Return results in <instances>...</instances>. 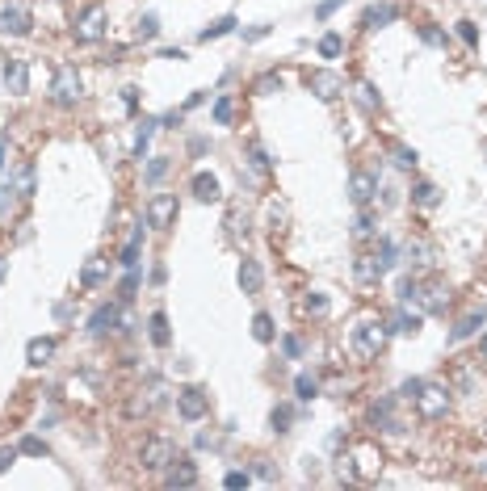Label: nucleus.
Segmentation results:
<instances>
[{"mask_svg":"<svg viewBox=\"0 0 487 491\" xmlns=\"http://www.w3.org/2000/svg\"><path fill=\"white\" fill-rule=\"evenodd\" d=\"M122 323V315H118V307L114 302H105V307H97L93 311V319H88V332H97V336H105V332H114V327Z\"/></svg>","mask_w":487,"mask_h":491,"instance_id":"nucleus-15","label":"nucleus"},{"mask_svg":"<svg viewBox=\"0 0 487 491\" xmlns=\"http://www.w3.org/2000/svg\"><path fill=\"white\" fill-rule=\"evenodd\" d=\"M173 458H177V450H173L169 436H147L143 450H139L143 470H169V462H173Z\"/></svg>","mask_w":487,"mask_h":491,"instance_id":"nucleus-6","label":"nucleus"},{"mask_svg":"<svg viewBox=\"0 0 487 491\" xmlns=\"http://www.w3.org/2000/svg\"><path fill=\"white\" fill-rule=\"evenodd\" d=\"M189 189H193V198H198V202H219V198H223L219 177H214V173H193Z\"/></svg>","mask_w":487,"mask_h":491,"instance_id":"nucleus-17","label":"nucleus"},{"mask_svg":"<svg viewBox=\"0 0 487 491\" xmlns=\"http://www.w3.org/2000/svg\"><path fill=\"white\" fill-rule=\"evenodd\" d=\"M391 264L383 260V256H357V264H353V273H357V282H383V273H387Z\"/></svg>","mask_w":487,"mask_h":491,"instance_id":"nucleus-16","label":"nucleus"},{"mask_svg":"<svg viewBox=\"0 0 487 491\" xmlns=\"http://www.w3.org/2000/svg\"><path fill=\"white\" fill-rule=\"evenodd\" d=\"M269 30H274V26H265V21H260V26H248L244 38H248V42H260V38H269Z\"/></svg>","mask_w":487,"mask_h":491,"instance_id":"nucleus-48","label":"nucleus"},{"mask_svg":"<svg viewBox=\"0 0 487 491\" xmlns=\"http://www.w3.org/2000/svg\"><path fill=\"white\" fill-rule=\"evenodd\" d=\"M420 42H424V46H446V34H441L437 26H420Z\"/></svg>","mask_w":487,"mask_h":491,"instance_id":"nucleus-41","label":"nucleus"},{"mask_svg":"<svg viewBox=\"0 0 487 491\" xmlns=\"http://www.w3.org/2000/svg\"><path fill=\"white\" fill-rule=\"evenodd\" d=\"M387 332H391V327L383 319H361L353 327V349L361 357H378V353H383V345H387Z\"/></svg>","mask_w":487,"mask_h":491,"instance_id":"nucleus-2","label":"nucleus"},{"mask_svg":"<svg viewBox=\"0 0 487 491\" xmlns=\"http://www.w3.org/2000/svg\"><path fill=\"white\" fill-rule=\"evenodd\" d=\"M416 412L424 420H437L450 412V387H441V382H420V391H416Z\"/></svg>","mask_w":487,"mask_h":491,"instance_id":"nucleus-4","label":"nucleus"},{"mask_svg":"<svg viewBox=\"0 0 487 491\" xmlns=\"http://www.w3.org/2000/svg\"><path fill=\"white\" fill-rule=\"evenodd\" d=\"M151 126H155V122H139V135H135V151H143V147H147V139H151Z\"/></svg>","mask_w":487,"mask_h":491,"instance_id":"nucleus-49","label":"nucleus"},{"mask_svg":"<svg viewBox=\"0 0 487 491\" xmlns=\"http://www.w3.org/2000/svg\"><path fill=\"white\" fill-rule=\"evenodd\" d=\"M164 173H169V160H164V155H155V160L147 164V181H151V185H155V181H164Z\"/></svg>","mask_w":487,"mask_h":491,"instance_id":"nucleus-40","label":"nucleus"},{"mask_svg":"<svg viewBox=\"0 0 487 491\" xmlns=\"http://www.w3.org/2000/svg\"><path fill=\"white\" fill-rule=\"evenodd\" d=\"M0 34H13V38H26L30 34V13L9 5V9H0Z\"/></svg>","mask_w":487,"mask_h":491,"instance_id":"nucleus-12","label":"nucleus"},{"mask_svg":"<svg viewBox=\"0 0 487 491\" xmlns=\"http://www.w3.org/2000/svg\"><path fill=\"white\" fill-rule=\"evenodd\" d=\"M177 412H181V420H202V416L210 412L206 391H202V387H185V391H177Z\"/></svg>","mask_w":487,"mask_h":491,"instance_id":"nucleus-10","label":"nucleus"},{"mask_svg":"<svg viewBox=\"0 0 487 491\" xmlns=\"http://www.w3.org/2000/svg\"><path fill=\"white\" fill-rule=\"evenodd\" d=\"M374 193H378V181H374V173H353V177H349V198H353L357 206H365Z\"/></svg>","mask_w":487,"mask_h":491,"instance_id":"nucleus-19","label":"nucleus"},{"mask_svg":"<svg viewBox=\"0 0 487 491\" xmlns=\"http://www.w3.org/2000/svg\"><path fill=\"white\" fill-rule=\"evenodd\" d=\"M294 391H298V399H311V395L319 391V382H315V374H298V378H294Z\"/></svg>","mask_w":487,"mask_h":491,"instance_id":"nucleus-39","label":"nucleus"},{"mask_svg":"<svg viewBox=\"0 0 487 491\" xmlns=\"http://www.w3.org/2000/svg\"><path fill=\"white\" fill-rule=\"evenodd\" d=\"M5 273H9V260H5V256H0V278H5Z\"/></svg>","mask_w":487,"mask_h":491,"instance_id":"nucleus-57","label":"nucleus"},{"mask_svg":"<svg viewBox=\"0 0 487 491\" xmlns=\"http://www.w3.org/2000/svg\"><path fill=\"white\" fill-rule=\"evenodd\" d=\"M135 290H139V278H135V273H131V278H126V282H122V298H131V294H135Z\"/></svg>","mask_w":487,"mask_h":491,"instance_id":"nucleus-53","label":"nucleus"},{"mask_svg":"<svg viewBox=\"0 0 487 491\" xmlns=\"http://www.w3.org/2000/svg\"><path fill=\"white\" fill-rule=\"evenodd\" d=\"M5 151H9V139H0V173H5Z\"/></svg>","mask_w":487,"mask_h":491,"instance_id":"nucleus-55","label":"nucleus"},{"mask_svg":"<svg viewBox=\"0 0 487 491\" xmlns=\"http://www.w3.org/2000/svg\"><path fill=\"white\" fill-rule=\"evenodd\" d=\"M236 26H240L236 17H219V21H210V26H206V30H202L198 38H202V42H214V38H223V34H231Z\"/></svg>","mask_w":487,"mask_h":491,"instance_id":"nucleus-26","label":"nucleus"},{"mask_svg":"<svg viewBox=\"0 0 487 491\" xmlns=\"http://www.w3.org/2000/svg\"><path fill=\"white\" fill-rule=\"evenodd\" d=\"M341 50H345V38L341 34H323L319 38V55H323V59H336Z\"/></svg>","mask_w":487,"mask_h":491,"instance_id":"nucleus-36","label":"nucleus"},{"mask_svg":"<svg viewBox=\"0 0 487 491\" xmlns=\"http://www.w3.org/2000/svg\"><path fill=\"white\" fill-rule=\"evenodd\" d=\"M256 474H260V479H269V483H274V479H278V470H274V466H269V462H256Z\"/></svg>","mask_w":487,"mask_h":491,"instance_id":"nucleus-52","label":"nucleus"},{"mask_svg":"<svg viewBox=\"0 0 487 491\" xmlns=\"http://www.w3.org/2000/svg\"><path fill=\"white\" fill-rule=\"evenodd\" d=\"M286 223H290V210L282 202H269V227H274V235L286 231Z\"/></svg>","mask_w":487,"mask_h":491,"instance_id":"nucleus-31","label":"nucleus"},{"mask_svg":"<svg viewBox=\"0 0 487 491\" xmlns=\"http://www.w3.org/2000/svg\"><path fill=\"white\" fill-rule=\"evenodd\" d=\"M353 93H357V101H361V109H370V114H374V109H378V93H374V84H365V80H361V84H357Z\"/></svg>","mask_w":487,"mask_h":491,"instance_id":"nucleus-38","label":"nucleus"},{"mask_svg":"<svg viewBox=\"0 0 487 491\" xmlns=\"http://www.w3.org/2000/svg\"><path fill=\"white\" fill-rule=\"evenodd\" d=\"M483 327V311H470V315H462L458 319V327H454V340H466V336H475Z\"/></svg>","mask_w":487,"mask_h":491,"instance_id":"nucleus-25","label":"nucleus"},{"mask_svg":"<svg viewBox=\"0 0 487 491\" xmlns=\"http://www.w3.org/2000/svg\"><path fill=\"white\" fill-rule=\"evenodd\" d=\"M307 88H311L319 101H336V97L345 93V80H341L336 72H328V68H319V72L307 76Z\"/></svg>","mask_w":487,"mask_h":491,"instance_id":"nucleus-8","label":"nucleus"},{"mask_svg":"<svg viewBox=\"0 0 487 491\" xmlns=\"http://www.w3.org/2000/svg\"><path fill=\"white\" fill-rule=\"evenodd\" d=\"M483 470H487V462H483Z\"/></svg>","mask_w":487,"mask_h":491,"instance_id":"nucleus-59","label":"nucleus"},{"mask_svg":"<svg viewBox=\"0 0 487 491\" xmlns=\"http://www.w3.org/2000/svg\"><path fill=\"white\" fill-rule=\"evenodd\" d=\"M391 155H395V164H399V169H416V160H420L412 147H391Z\"/></svg>","mask_w":487,"mask_h":491,"instance_id":"nucleus-42","label":"nucleus"},{"mask_svg":"<svg viewBox=\"0 0 487 491\" xmlns=\"http://www.w3.org/2000/svg\"><path fill=\"white\" fill-rule=\"evenodd\" d=\"M231 118H236V101H231V97H219V101H214V122H219V126H231Z\"/></svg>","mask_w":487,"mask_h":491,"instance_id":"nucleus-35","label":"nucleus"},{"mask_svg":"<svg viewBox=\"0 0 487 491\" xmlns=\"http://www.w3.org/2000/svg\"><path fill=\"white\" fill-rule=\"evenodd\" d=\"M391 327H395V332H420V315H408V311H395L391 315Z\"/></svg>","mask_w":487,"mask_h":491,"instance_id":"nucleus-29","label":"nucleus"},{"mask_svg":"<svg viewBox=\"0 0 487 491\" xmlns=\"http://www.w3.org/2000/svg\"><path fill=\"white\" fill-rule=\"evenodd\" d=\"M155 34H160V17H155V13H143V17H139V30H135V38H139V42H151Z\"/></svg>","mask_w":487,"mask_h":491,"instance_id":"nucleus-30","label":"nucleus"},{"mask_svg":"<svg viewBox=\"0 0 487 491\" xmlns=\"http://www.w3.org/2000/svg\"><path fill=\"white\" fill-rule=\"evenodd\" d=\"M164 483H169V487H193V483H198V466H193L189 458H173Z\"/></svg>","mask_w":487,"mask_h":491,"instance_id":"nucleus-14","label":"nucleus"},{"mask_svg":"<svg viewBox=\"0 0 487 491\" xmlns=\"http://www.w3.org/2000/svg\"><path fill=\"white\" fill-rule=\"evenodd\" d=\"M236 282H240V290H244V294H260V282H265L260 260L244 256V260H240V273H236Z\"/></svg>","mask_w":487,"mask_h":491,"instance_id":"nucleus-13","label":"nucleus"},{"mask_svg":"<svg viewBox=\"0 0 487 491\" xmlns=\"http://www.w3.org/2000/svg\"><path fill=\"white\" fill-rule=\"evenodd\" d=\"M269 424H274V432H290V424H294V407H274L269 412Z\"/></svg>","mask_w":487,"mask_h":491,"instance_id":"nucleus-28","label":"nucleus"},{"mask_svg":"<svg viewBox=\"0 0 487 491\" xmlns=\"http://www.w3.org/2000/svg\"><path fill=\"white\" fill-rule=\"evenodd\" d=\"M395 17H399V5H391V0H383V5H370V9L361 13V26L378 30V26H391Z\"/></svg>","mask_w":487,"mask_h":491,"instance_id":"nucleus-18","label":"nucleus"},{"mask_svg":"<svg viewBox=\"0 0 487 491\" xmlns=\"http://www.w3.org/2000/svg\"><path fill=\"white\" fill-rule=\"evenodd\" d=\"M147 336H151L155 349H169L173 332H169V315H164V311H151V319H147Z\"/></svg>","mask_w":487,"mask_h":491,"instance_id":"nucleus-21","label":"nucleus"},{"mask_svg":"<svg viewBox=\"0 0 487 491\" xmlns=\"http://www.w3.org/2000/svg\"><path fill=\"white\" fill-rule=\"evenodd\" d=\"M139 244H143V227H139V231L126 240V248H122V264H126V269H135V264H139Z\"/></svg>","mask_w":487,"mask_h":491,"instance_id":"nucleus-37","label":"nucleus"},{"mask_svg":"<svg viewBox=\"0 0 487 491\" xmlns=\"http://www.w3.org/2000/svg\"><path fill=\"white\" fill-rule=\"evenodd\" d=\"M80 93H84V84H80L76 68H59L55 72V84H50V101H55L59 109H72L80 101Z\"/></svg>","mask_w":487,"mask_h":491,"instance_id":"nucleus-5","label":"nucleus"},{"mask_svg":"<svg viewBox=\"0 0 487 491\" xmlns=\"http://www.w3.org/2000/svg\"><path fill=\"white\" fill-rule=\"evenodd\" d=\"M408 264H416V269H432V264H437V252H432V244H424V240H412L408 244Z\"/></svg>","mask_w":487,"mask_h":491,"instance_id":"nucleus-22","label":"nucleus"},{"mask_svg":"<svg viewBox=\"0 0 487 491\" xmlns=\"http://www.w3.org/2000/svg\"><path fill=\"white\" fill-rule=\"evenodd\" d=\"M223 483H227V487H248V470H231Z\"/></svg>","mask_w":487,"mask_h":491,"instance_id":"nucleus-51","label":"nucleus"},{"mask_svg":"<svg viewBox=\"0 0 487 491\" xmlns=\"http://www.w3.org/2000/svg\"><path fill=\"white\" fill-rule=\"evenodd\" d=\"M105 278H110V264H105V260H88V264H84V273H80V286H84V290H93V286H101Z\"/></svg>","mask_w":487,"mask_h":491,"instance_id":"nucleus-24","label":"nucleus"},{"mask_svg":"<svg viewBox=\"0 0 487 491\" xmlns=\"http://www.w3.org/2000/svg\"><path fill=\"white\" fill-rule=\"evenodd\" d=\"M412 202H416L420 210H432V206L441 202V189L432 185V181H416V185H412Z\"/></svg>","mask_w":487,"mask_h":491,"instance_id":"nucleus-23","label":"nucleus"},{"mask_svg":"<svg viewBox=\"0 0 487 491\" xmlns=\"http://www.w3.org/2000/svg\"><path fill=\"white\" fill-rule=\"evenodd\" d=\"M248 169H252L256 177H269V155H265L256 143H248Z\"/></svg>","mask_w":487,"mask_h":491,"instance_id":"nucleus-33","label":"nucleus"},{"mask_svg":"<svg viewBox=\"0 0 487 491\" xmlns=\"http://www.w3.org/2000/svg\"><path fill=\"white\" fill-rule=\"evenodd\" d=\"M76 42H97L101 34H105V9L101 5H93V9H84L80 17H76Z\"/></svg>","mask_w":487,"mask_h":491,"instance_id":"nucleus-9","label":"nucleus"},{"mask_svg":"<svg viewBox=\"0 0 487 491\" xmlns=\"http://www.w3.org/2000/svg\"><path fill=\"white\" fill-rule=\"evenodd\" d=\"M17 454H21L17 445H0V474H5V470H9V466L17 462Z\"/></svg>","mask_w":487,"mask_h":491,"instance_id":"nucleus-46","label":"nucleus"},{"mask_svg":"<svg viewBox=\"0 0 487 491\" xmlns=\"http://www.w3.org/2000/svg\"><path fill=\"white\" fill-rule=\"evenodd\" d=\"M353 235H357V240H370V235H374V218H370V214H357Z\"/></svg>","mask_w":487,"mask_h":491,"instance_id":"nucleus-44","label":"nucleus"},{"mask_svg":"<svg viewBox=\"0 0 487 491\" xmlns=\"http://www.w3.org/2000/svg\"><path fill=\"white\" fill-rule=\"evenodd\" d=\"M55 349H59L55 336H38V340L26 345V361H30V365H46L50 357H55Z\"/></svg>","mask_w":487,"mask_h":491,"instance_id":"nucleus-20","label":"nucleus"},{"mask_svg":"<svg viewBox=\"0 0 487 491\" xmlns=\"http://www.w3.org/2000/svg\"><path fill=\"white\" fill-rule=\"evenodd\" d=\"M252 336H256L260 345H269V340H274V336H278V332H274V315H265V311H260V315L252 319Z\"/></svg>","mask_w":487,"mask_h":491,"instance_id":"nucleus-27","label":"nucleus"},{"mask_svg":"<svg viewBox=\"0 0 487 491\" xmlns=\"http://www.w3.org/2000/svg\"><path fill=\"white\" fill-rule=\"evenodd\" d=\"M328 307H332L328 294H319V290H311V294L303 298V311H307V315H328Z\"/></svg>","mask_w":487,"mask_h":491,"instance_id":"nucleus-34","label":"nucleus"},{"mask_svg":"<svg viewBox=\"0 0 487 491\" xmlns=\"http://www.w3.org/2000/svg\"><path fill=\"white\" fill-rule=\"evenodd\" d=\"M345 466H349V479H378V470H383V454H378V445H370V441H357L349 450Z\"/></svg>","mask_w":487,"mask_h":491,"instance_id":"nucleus-3","label":"nucleus"},{"mask_svg":"<svg viewBox=\"0 0 487 491\" xmlns=\"http://www.w3.org/2000/svg\"><path fill=\"white\" fill-rule=\"evenodd\" d=\"M483 436H487V432H483Z\"/></svg>","mask_w":487,"mask_h":491,"instance_id":"nucleus-60","label":"nucleus"},{"mask_svg":"<svg viewBox=\"0 0 487 491\" xmlns=\"http://www.w3.org/2000/svg\"><path fill=\"white\" fill-rule=\"evenodd\" d=\"M420 382H424V378H412V382H403V395H408V399H416V391H420Z\"/></svg>","mask_w":487,"mask_h":491,"instance_id":"nucleus-54","label":"nucleus"},{"mask_svg":"<svg viewBox=\"0 0 487 491\" xmlns=\"http://www.w3.org/2000/svg\"><path fill=\"white\" fill-rule=\"evenodd\" d=\"M458 38H462L466 46H479V30H475V21H458Z\"/></svg>","mask_w":487,"mask_h":491,"instance_id":"nucleus-45","label":"nucleus"},{"mask_svg":"<svg viewBox=\"0 0 487 491\" xmlns=\"http://www.w3.org/2000/svg\"><path fill=\"white\" fill-rule=\"evenodd\" d=\"M177 193H151V202H147V227H155V231H164V227H173L177 223Z\"/></svg>","mask_w":487,"mask_h":491,"instance_id":"nucleus-7","label":"nucleus"},{"mask_svg":"<svg viewBox=\"0 0 487 491\" xmlns=\"http://www.w3.org/2000/svg\"><path fill=\"white\" fill-rule=\"evenodd\" d=\"M17 450H21V454H30V458H42V454H46V441H42V436H26V441H21Z\"/></svg>","mask_w":487,"mask_h":491,"instance_id":"nucleus-43","label":"nucleus"},{"mask_svg":"<svg viewBox=\"0 0 487 491\" xmlns=\"http://www.w3.org/2000/svg\"><path fill=\"white\" fill-rule=\"evenodd\" d=\"M9 193L13 189H0V214H5V206H9Z\"/></svg>","mask_w":487,"mask_h":491,"instance_id":"nucleus-56","label":"nucleus"},{"mask_svg":"<svg viewBox=\"0 0 487 491\" xmlns=\"http://www.w3.org/2000/svg\"><path fill=\"white\" fill-rule=\"evenodd\" d=\"M252 93H260V97H269V93H282V76H278V72H265V76H256Z\"/></svg>","mask_w":487,"mask_h":491,"instance_id":"nucleus-32","label":"nucleus"},{"mask_svg":"<svg viewBox=\"0 0 487 491\" xmlns=\"http://www.w3.org/2000/svg\"><path fill=\"white\" fill-rule=\"evenodd\" d=\"M282 349H286V357H303V340H298V336H286Z\"/></svg>","mask_w":487,"mask_h":491,"instance_id":"nucleus-50","label":"nucleus"},{"mask_svg":"<svg viewBox=\"0 0 487 491\" xmlns=\"http://www.w3.org/2000/svg\"><path fill=\"white\" fill-rule=\"evenodd\" d=\"M479 353H483V361H487V336H483V340H479Z\"/></svg>","mask_w":487,"mask_h":491,"instance_id":"nucleus-58","label":"nucleus"},{"mask_svg":"<svg viewBox=\"0 0 487 491\" xmlns=\"http://www.w3.org/2000/svg\"><path fill=\"white\" fill-rule=\"evenodd\" d=\"M399 298L412 302L420 315H446L450 307V286L437 278H403L399 282Z\"/></svg>","mask_w":487,"mask_h":491,"instance_id":"nucleus-1","label":"nucleus"},{"mask_svg":"<svg viewBox=\"0 0 487 491\" xmlns=\"http://www.w3.org/2000/svg\"><path fill=\"white\" fill-rule=\"evenodd\" d=\"M0 76H5V88H9L13 97L30 93V68H26V59H5V68H0Z\"/></svg>","mask_w":487,"mask_h":491,"instance_id":"nucleus-11","label":"nucleus"},{"mask_svg":"<svg viewBox=\"0 0 487 491\" xmlns=\"http://www.w3.org/2000/svg\"><path fill=\"white\" fill-rule=\"evenodd\" d=\"M341 5H345V0H323V5L315 9V17H319V21H328V17H332V13H336Z\"/></svg>","mask_w":487,"mask_h":491,"instance_id":"nucleus-47","label":"nucleus"}]
</instances>
